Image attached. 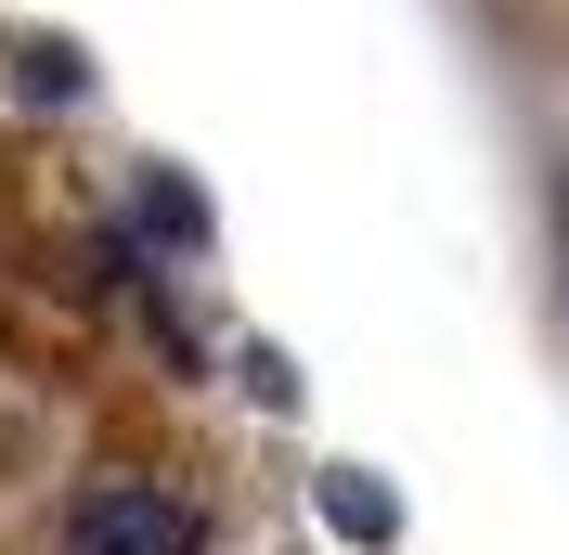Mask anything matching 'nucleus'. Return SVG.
Instances as JSON below:
<instances>
[{"label": "nucleus", "instance_id": "nucleus-3", "mask_svg": "<svg viewBox=\"0 0 569 555\" xmlns=\"http://www.w3.org/2000/svg\"><path fill=\"white\" fill-rule=\"evenodd\" d=\"M13 65H27V104H78V91H91V65H78L66 39H27Z\"/></svg>", "mask_w": 569, "mask_h": 555}, {"label": "nucleus", "instance_id": "nucleus-2", "mask_svg": "<svg viewBox=\"0 0 569 555\" xmlns=\"http://www.w3.org/2000/svg\"><path fill=\"white\" fill-rule=\"evenodd\" d=\"M323 517L350 529V543H389V529H401V504L362 478V465H323Z\"/></svg>", "mask_w": 569, "mask_h": 555}, {"label": "nucleus", "instance_id": "nucleus-1", "mask_svg": "<svg viewBox=\"0 0 569 555\" xmlns=\"http://www.w3.org/2000/svg\"><path fill=\"white\" fill-rule=\"evenodd\" d=\"M194 543H208V517H194L181 491H142V478L91 491L66 517V555H194Z\"/></svg>", "mask_w": 569, "mask_h": 555}, {"label": "nucleus", "instance_id": "nucleus-4", "mask_svg": "<svg viewBox=\"0 0 569 555\" xmlns=\"http://www.w3.org/2000/svg\"><path fill=\"white\" fill-rule=\"evenodd\" d=\"M142 233H156V245H208V208H194V194L156 169V181H142Z\"/></svg>", "mask_w": 569, "mask_h": 555}]
</instances>
